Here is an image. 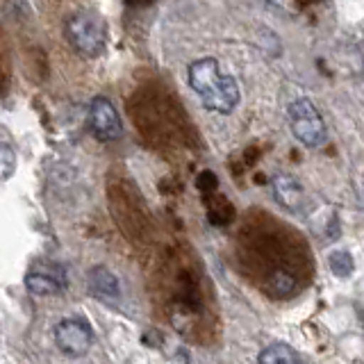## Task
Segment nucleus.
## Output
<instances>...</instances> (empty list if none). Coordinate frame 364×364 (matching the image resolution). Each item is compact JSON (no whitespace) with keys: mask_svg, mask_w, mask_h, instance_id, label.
<instances>
[{"mask_svg":"<svg viewBox=\"0 0 364 364\" xmlns=\"http://www.w3.org/2000/svg\"><path fill=\"white\" fill-rule=\"evenodd\" d=\"M289 125L294 136L305 148H318L328 139V130L321 112L307 98H299L289 105Z\"/></svg>","mask_w":364,"mask_h":364,"instance_id":"f03ea898","label":"nucleus"},{"mask_svg":"<svg viewBox=\"0 0 364 364\" xmlns=\"http://www.w3.org/2000/svg\"><path fill=\"white\" fill-rule=\"evenodd\" d=\"M271 187H273V196H276V200L282 205L284 210L301 212L305 208V200H307L305 189L294 176L278 173L276 178H273Z\"/></svg>","mask_w":364,"mask_h":364,"instance_id":"0eeeda50","label":"nucleus"},{"mask_svg":"<svg viewBox=\"0 0 364 364\" xmlns=\"http://www.w3.org/2000/svg\"><path fill=\"white\" fill-rule=\"evenodd\" d=\"M328 267L337 278H350L353 271H355V259L348 250H333L328 255Z\"/></svg>","mask_w":364,"mask_h":364,"instance_id":"9b49d317","label":"nucleus"},{"mask_svg":"<svg viewBox=\"0 0 364 364\" xmlns=\"http://www.w3.org/2000/svg\"><path fill=\"white\" fill-rule=\"evenodd\" d=\"M64 34L68 43L87 60H94L105 50L107 28L102 16H98L96 11H75L73 16H68Z\"/></svg>","mask_w":364,"mask_h":364,"instance_id":"f257e3e1","label":"nucleus"},{"mask_svg":"<svg viewBox=\"0 0 364 364\" xmlns=\"http://www.w3.org/2000/svg\"><path fill=\"white\" fill-rule=\"evenodd\" d=\"M55 344L66 358H85L94 346V328L82 316H66L53 330Z\"/></svg>","mask_w":364,"mask_h":364,"instance_id":"7ed1b4c3","label":"nucleus"},{"mask_svg":"<svg viewBox=\"0 0 364 364\" xmlns=\"http://www.w3.org/2000/svg\"><path fill=\"white\" fill-rule=\"evenodd\" d=\"M89 294L98 301H117L121 296V282L117 273L107 267H94L89 271Z\"/></svg>","mask_w":364,"mask_h":364,"instance_id":"6e6552de","label":"nucleus"},{"mask_svg":"<svg viewBox=\"0 0 364 364\" xmlns=\"http://www.w3.org/2000/svg\"><path fill=\"white\" fill-rule=\"evenodd\" d=\"M16 171V153L9 144L0 141V182L9 180Z\"/></svg>","mask_w":364,"mask_h":364,"instance_id":"f8f14e48","label":"nucleus"},{"mask_svg":"<svg viewBox=\"0 0 364 364\" xmlns=\"http://www.w3.org/2000/svg\"><path fill=\"white\" fill-rule=\"evenodd\" d=\"M239 96H242V91H239L237 80L232 75H219V80L205 91L200 100L205 109L216 114H230L237 107Z\"/></svg>","mask_w":364,"mask_h":364,"instance_id":"423d86ee","label":"nucleus"},{"mask_svg":"<svg viewBox=\"0 0 364 364\" xmlns=\"http://www.w3.org/2000/svg\"><path fill=\"white\" fill-rule=\"evenodd\" d=\"M259 364H299V355L289 344H282V341H276V344L267 346L259 353L257 358Z\"/></svg>","mask_w":364,"mask_h":364,"instance_id":"9d476101","label":"nucleus"},{"mask_svg":"<svg viewBox=\"0 0 364 364\" xmlns=\"http://www.w3.org/2000/svg\"><path fill=\"white\" fill-rule=\"evenodd\" d=\"M89 128L98 141H117L123 136L121 117L109 98L96 96L89 102Z\"/></svg>","mask_w":364,"mask_h":364,"instance_id":"20e7f679","label":"nucleus"},{"mask_svg":"<svg viewBox=\"0 0 364 364\" xmlns=\"http://www.w3.org/2000/svg\"><path fill=\"white\" fill-rule=\"evenodd\" d=\"M221 71H219V62L214 57H203V60H196L189 66V87L196 91L198 96H203L216 80H219Z\"/></svg>","mask_w":364,"mask_h":364,"instance_id":"1a4fd4ad","label":"nucleus"},{"mask_svg":"<svg viewBox=\"0 0 364 364\" xmlns=\"http://www.w3.org/2000/svg\"><path fill=\"white\" fill-rule=\"evenodd\" d=\"M66 271L57 264H34L26 276V287L32 296H55L66 289Z\"/></svg>","mask_w":364,"mask_h":364,"instance_id":"39448f33","label":"nucleus"},{"mask_svg":"<svg viewBox=\"0 0 364 364\" xmlns=\"http://www.w3.org/2000/svg\"><path fill=\"white\" fill-rule=\"evenodd\" d=\"M216 187V178L210 173V171H205V173H200L198 178V189L200 191H212Z\"/></svg>","mask_w":364,"mask_h":364,"instance_id":"ddd939ff","label":"nucleus"}]
</instances>
